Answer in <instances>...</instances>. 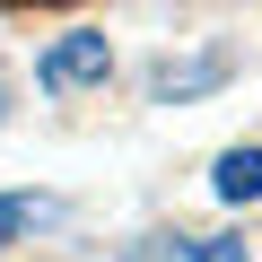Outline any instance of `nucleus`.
I'll return each mask as SVG.
<instances>
[{"label": "nucleus", "instance_id": "f257e3e1", "mask_svg": "<svg viewBox=\"0 0 262 262\" xmlns=\"http://www.w3.org/2000/svg\"><path fill=\"white\" fill-rule=\"evenodd\" d=\"M105 70H114V44H105V35H61V44L35 61V88H44V96H79V88H96Z\"/></svg>", "mask_w": 262, "mask_h": 262}, {"label": "nucleus", "instance_id": "f03ea898", "mask_svg": "<svg viewBox=\"0 0 262 262\" xmlns=\"http://www.w3.org/2000/svg\"><path fill=\"white\" fill-rule=\"evenodd\" d=\"M227 70H236L227 53H184V61L166 53V61L149 70V96H158V105H184V96H210V88H219Z\"/></svg>", "mask_w": 262, "mask_h": 262}, {"label": "nucleus", "instance_id": "7ed1b4c3", "mask_svg": "<svg viewBox=\"0 0 262 262\" xmlns=\"http://www.w3.org/2000/svg\"><path fill=\"white\" fill-rule=\"evenodd\" d=\"M131 262H245V236H149Z\"/></svg>", "mask_w": 262, "mask_h": 262}, {"label": "nucleus", "instance_id": "20e7f679", "mask_svg": "<svg viewBox=\"0 0 262 262\" xmlns=\"http://www.w3.org/2000/svg\"><path fill=\"white\" fill-rule=\"evenodd\" d=\"M210 192H219V201H236V210H245V201H262V149H227V158H219V175H210Z\"/></svg>", "mask_w": 262, "mask_h": 262}, {"label": "nucleus", "instance_id": "39448f33", "mask_svg": "<svg viewBox=\"0 0 262 262\" xmlns=\"http://www.w3.org/2000/svg\"><path fill=\"white\" fill-rule=\"evenodd\" d=\"M35 210H44V201H27V192H0V245H18V236L35 227Z\"/></svg>", "mask_w": 262, "mask_h": 262}]
</instances>
